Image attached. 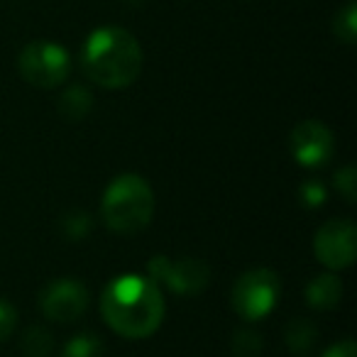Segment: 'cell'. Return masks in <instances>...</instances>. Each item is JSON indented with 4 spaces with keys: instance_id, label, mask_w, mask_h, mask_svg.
<instances>
[{
    "instance_id": "12",
    "label": "cell",
    "mask_w": 357,
    "mask_h": 357,
    "mask_svg": "<svg viewBox=\"0 0 357 357\" xmlns=\"http://www.w3.org/2000/svg\"><path fill=\"white\" fill-rule=\"evenodd\" d=\"M93 108V96H91L89 89L84 86H71L61 93L59 98V113L69 120H81L91 113Z\"/></svg>"
},
{
    "instance_id": "6",
    "label": "cell",
    "mask_w": 357,
    "mask_h": 357,
    "mask_svg": "<svg viewBox=\"0 0 357 357\" xmlns=\"http://www.w3.org/2000/svg\"><path fill=\"white\" fill-rule=\"evenodd\" d=\"M149 279L154 284H164L172 289L174 294H184V296H194V294L204 291L211 282V269L204 259L194 257H157L149 259Z\"/></svg>"
},
{
    "instance_id": "3",
    "label": "cell",
    "mask_w": 357,
    "mask_h": 357,
    "mask_svg": "<svg viewBox=\"0 0 357 357\" xmlns=\"http://www.w3.org/2000/svg\"><path fill=\"white\" fill-rule=\"evenodd\" d=\"M103 220L113 233L135 235L149 225L154 215V194L137 174H123L108 184L100 204Z\"/></svg>"
},
{
    "instance_id": "14",
    "label": "cell",
    "mask_w": 357,
    "mask_h": 357,
    "mask_svg": "<svg viewBox=\"0 0 357 357\" xmlns=\"http://www.w3.org/2000/svg\"><path fill=\"white\" fill-rule=\"evenodd\" d=\"M103 355V342L96 333H76L61 350V357H100Z\"/></svg>"
},
{
    "instance_id": "15",
    "label": "cell",
    "mask_w": 357,
    "mask_h": 357,
    "mask_svg": "<svg viewBox=\"0 0 357 357\" xmlns=\"http://www.w3.org/2000/svg\"><path fill=\"white\" fill-rule=\"evenodd\" d=\"M333 32L340 42L345 45H352L357 37V8L355 3H347L340 13L335 15V22H333Z\"/></svg>"
},
{
    "instance_id": "9",
    "label": "cell",
    "mask_w": 357,
    "mask_h": 357,
    "mask_svg": "<svg viewBox=\"0 0 357 357\" xmlns=\"http://www.w3.org/2000/svg\"><path fill=\"white\" fill-rule=\"evenodd\" d=\"M289 147H291V157L301 167L318 169L333 157V132L321 120H303L291 130Z\"/></svg>"
},
{
    "instance_id": "11",
    "label": "cell",
    "mask_w": 357,
    "mask_h": 357,
    "mask_svg": "<svg viewBox=\"0 0 357 357\" xmlns=\"http://www.w3.org/2000/svg\"><path fill=\"white\" fill-rule=\"evenodd\" d=\"M316 326H313L308 318H294L287 328H284V340H287V347L294 352L296 357H303L313 350L316 345Z\"/></svg>"
},
{
    "instance_id": "2",
    "label": "cell",
    "mask_w": 357,
    "mask_h": 357,
    "mask_svg": "<svg viewBox=\"0 0 357 357\" xmlns=\"http://www.w3.org/2000/svg\"><path fill=\"white\" fill-rule=\"evenodd\" d=\"M81 64L93 84L103 89H128L142 71V50L123 27H98L86 40Z\"/></svg>"
},
{
    "instance_id": "7",
    "label": "cell",
    "mask_w": 357,
    "mask_h": 357,
    "mask_svg": "<svg viewBox=\"0 0 357 357\" xmlns=\"http://www.w3.org/2000/svg\"><path fill=\"white\" fill-rule=\"evenodd\" d=\"M313 252L323 267L340 272L355 262L357 255V230L350 220H328L313 240Z\"/></svg>"
},
{
    "instance_id": "19",
    "label": "cell",
    "mask_w": 357,
    "mask_h": 357,
    "mask_svg": "<svg viewBox=\"0 0 357 357\" xmlns=\"http://www.w3.org/2000/svg\"><path fill=\"white\" fill-rule=\"evenodd\" d=\"M298 196H301L306 208H321V206L326 204V189H323L321 181H306V184L298 189Z\"/></svg>"
},
{
    "instance_id": "1",
    "label": "cell",
    "mask_w": 357,
    "mask_h": 357,
    "mask_svg": "<svg viewBox=\"0 0 357 357\" xmlns=\"http://www.w3.org/2000/svg\"><path fill=\"white\" fill-rule=\"evenodd\" d=\"M100 311L118 335L137 340L152 335L164 318V296L159 284L139 274L115 277L100 296Z\"/></svg>"
},
{
    "instance_id": "4",
    "label": "cell",
    "mask_w": 357,
    "mask_h": 357,
    "mask_svg": "<svg viewBox=\"0 0 357 357\" xmlns=\"http://www.w3.org/2000/svg\"><path fill=\"white\" fill-rule=\"evenodd\" d=\"M17 66H20L22 79L35 86V89H54V86L64 84V79L69 76L71 59L64 47L40 40L30 42L20 52Z\"/></svg>"
},
{
    "instance_id": "20",
    "label": "cell",
    "mask_w": 357,
    "mask_h": 357,
    "mask_svg": "<svg viewBox=\"0 0 357 357\" xmlns=\"http://www.w3.org/2000/svg\"><path fill=\"white\" fill-rule=\"evenodd\" d=\"M15 323H17V313L13 308V303H8L6 298H0V342L10 337V333L15 331Z\"/></svg>"
},
{
    "instance_id": "17",
    "label": "cell",
    "mask_w": 357,
    "mask_h": 357,
    "mask_svg": "<svg viewBox=\"0 0 357 357\" xmlns=\"http://www.w3.org/2000/svg\"><path fill=\"white\" fill-rule=\"evenodd\" d=\"M335 186H337V191L345 196L347 204H355V199H357V172H355L352 164L342 167L340 172L335 174Z\"/></svg>"
},
{
    "instance_id": "18",
    "label": "cell",
    "mask_w": 357,
    "mask_h": 357,
    "mask_svg": "<svg viewBox=\"0 0 357 357\" xmlns=\"http://www.w3.org/2000/svg\"><path fill=\"white\" fill-rule=\"evenodd\" d=\"M91 233V218L81 211H74V213L64 215V235L71 240H81Z\"/></svg>"
},
{
    "instance_id": "16",
    "label": "cell",
    "mask_w": 357,
    "mask_h": 357,
    "mask_svg": "<svg viewBox=\"0 0 357 357\" xmlns=\"http://www.w3.org/2000/svg\"><path fill=\"white\" fill-rule=\"evenodd\" d=\"M233 352L238 357H257L262 352V335L250 328H238L233 335Z\"/></svg>"
},
{
    "instance_id": "13",
    "label": "cell",
    "mask_w": 357,
    "mask_h": 357,
    "mask_svg": "<svg viewBox=\"0 0 357 357\" xmlns=\"http://www.w3.org/2000/svg\"><path fill=\"white\" fill-rule=\"evenodd\" d=\"M52 345H54V337L40 323L30 326L22 335V350H25L27 357H47L52 352Z\"/></svg>"
},
{
    "instance_id": "5",
    "label": "cell",
    "mask_w": 357,
    "mask_h": 357,
    "mask_svg": "<svg viewBox=\"0 0 357 357\" xmlns=\"http://www.w3.org/2000/svg\"><path fill=\"white\" fill-rule=\"evenodd\" d=\"M279 277L272 269H250L233 287V308L245 321H259L274 308L279 298Z\"/></svg>"
},
{
    "instance_id": "8",
    "label": "cell",
    "mask_w": 357,
    "mask_h": 357,
    "mask_svg": "<svg viewBox=\"0 0 357 357\" xmlns=\"http://www.w3.org/2000/svg\"><path fill=\"white\" fill-rule=\"evenodd\" d=\"M89 306V291L74 277H61L50 282L40 291V308L50 321L71 323Z\"/></svg>"
},
{
    "instance_id": "21",
    "label": "cell",
    "mask_w": 357,
    "mask_h": 357,
    "mask_svg": "<svg viewBox=\"0 0 357 357\" xmlns=\"http://www.w3.org/2000/svg\"><path fill=\"white\" fill-rule=\"evenodd\" d=\"M323 357H357V347L352 340H342V342H337V345L328 347V350L323 352Z\"/></svg>"
},
{
    "instance_id": "10",
    "label": "cell",
    "mask_w": 357,
    "mask_h": 357,
    "mask_svg": "<svg viewBox=\"0 0 357 357\" xmlns=\"http://www.w3.org/2000/svg\"><path fill=\"white\" fill-rule=\"evenodd\" d=\"M342 298V284L335 274H321V277L311 279L306 287V301L311 308L318 311H331L340 303Z\"/></svg>"
}]
</instances>
